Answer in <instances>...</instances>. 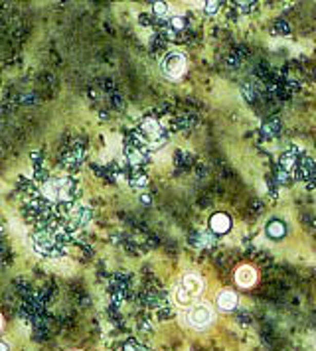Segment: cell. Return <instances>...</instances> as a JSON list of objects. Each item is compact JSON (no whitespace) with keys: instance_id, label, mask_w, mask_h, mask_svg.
Wrapping results in <instances>:
<instances>
[{"instance_id":"obj_1","label":"cell","mask_w":316,"mask_h":351,"mask_svg":"<svg viewBox=\"0 0 316 351\" xmlns=\"http://www.w3.org/2000/svg\"><path fill=\"white\" fill-rule=\"evenodd\" d=\"M203 290V280L200 275L190 272L182 276V282L176 288V302L180 306H188L192 300H196Z\"/></svg>"},{"instance_id":"obj_2","label":"cell","mask_w":316,"mask_h":351,"mask_svg":"<svg viewBox=\"0 0 316 351\" xmlns=\"http://www.w3.org/2000/svg\"><path fill=\"white\" fill-rule=\"evenodd\" d=\"M42 198L48 201H67L73 193L71 180H48L42 184Z\"/></svg>"},{"instance_id":"obj_3","label":"cell","mask_w":316,"mask_h":351,"mask_svg":"<svg viewBox=\"0 0 316 351\" xmlns=\"http://www.w3.org/2000/svg\"><path fill=\"white\" fill-rule=\"evenodd\" d=\"M214 322V310L208 302H198L194 306H190L188 312V324L196 329H203Z\"/></svg>"},{"instance_id":"obj_4","label":"cell","mask_w":316,"mask_h":351,"mask_svg":"<svg viewBox=\"0 0 316 351\" xmlns=\"http://www.w3.org/2000/svg\"><path fill=\"white\" fill-rule=\"evenodd\" d=\"M184 71H186V57L180 51L166 53L164 60H162V73L168 79H178V77L184 75Z\"/></svg>"},{"instance_id":"obj_5","label":"cell","mask_w":316,"mask_h":351,"mask_svg":"<svg viewBox=\"0 0 316 351\" xmlns=\"http://www.w3.org/2000/svg\"><path fill=\"white\" fill-rule=\"evenodd\" d=\"M140 132H142L144 140H148V142H158V138L162 136V128H160L156 119H146L140 125Z\"/></svg>"},{"instance_id":"obj_6","label":"cell","mask_w":316,"mask_h":351,"mask_svg":"<svg viewBox=\"0 0 316 351\" xmlns=\"http://www.w3.org/2000/svg\"><path fill=\"white\" fill-rule=\"evenodd\" d=\"M235 280H237V284L243 286V288H249L253 286L255 282H257V270L253 268V266H239L237 268V272H235Z\"/></svg>"},{"instance_id":"obj_7","label":"cell","mask_w":316,"mask_h":351,"mask_svg":"<svg viewBox=\"0 0 316 351\" xmlns=\"http://www.w3.org/2000/svg\"><path fill=\"white\" fill-rule=\"evenodd\" d=\"M58 243L51 239V235L48 233H36L34 235V247H36V251H40L42 255H51L53 251V247H55Z\"/></svg>"},{"instance_id":"obj_8","label":"cell","mask_w":316,"mask_h":351,"mask_svg":"<svg viewBox=\"0 0 316 351\" xmlns=\"http://www.w3.org/2000/svg\"><path fill=\"white\" fill-rule=\"evenodd\" d=\"M217 306H219V310H224V312L233 310V308L237 306V294L231 292V290L219 292V294H217Z\"/></svg>"},{"instance_id":"obj_9","label":"cell","mask_w":316,"mask_h":351,"mask_svg":"<svg viewBox=\"0 0 316 351\" xmlns=\"http://www.w3.org/2000/svg\"><path fill=\"white\" fill-rule=\"evenodd\" d=\"M229 225H231V221H229V217L226 213H215L212 217V221H210V227H212L214 233H228Z\"/></svg>"},{"instance_id":"obj_10","label":"cell","mask_w":316,"mask_h":351,"mask_svg":"<svg viewBox=\"0 0 316 351\" xmlns=\"http://www.w3.org/2000/svg\"><path fill=\"white\" fill-rule=\"evenodd\" d=\"M267 233L271 235V237H283L285 235V225L281 223V221H271L269 227H267Z\"/></svg>"},{"instance_id":"obj_11","label":"cell","mask_w":316,"mask_h":351,"mask_svg":"<svg viewBox=\"0 0 316 351\" xmlns=\"http://www.w3.org/2000/svg\"><path fill=\"white\" fill-rule=\"evenodd\" d=\"M196 247H212L214 245V237L210 235V233H198V237H196Z\"/></svg>"},{"instance_id":"obj_12","label":"cell","mask_w":316,"mask_h":351,"mask_svg":"<svg viewBox=\"0 0 316 351\" xmlns=\"http://www.w3.org/2000/svg\"><path fill=\"white\" fill-rule=\"evenodd\" d=\"M170 26H172L174 30H182V28L186 26V20H184L182 16H176V18H172V20H170Z\"/></svg>"},{"instance_id":"obj_13","label":"cell","mask_w":316,"mask_h":351,"mask_svg":"<svg viewBox=\"0 0 316 351\" xmlns=\"http://www.w3.org/2000/svg\"><path fill=\"white\" fill-rule=\"evenodd\" d=\"M154 12L158 14V16H164V14L168 12V6H166L164 2H156V4H154Z\"/></svg>"},{"instance_id":"obj_14","label":"cell","mask_w":316,"mask_h":351,"mask_svg":"<svg viewBox=\"0 0 316 351\" xmlns=\"http://www.w3.org/2000/svg\"><path fill=\"white\" fill-rule=\"evenodd\" d=\"M133 186H135V188H144V186H146V178H144V176H135V178H133Z\"/></svg>"},{"instance_id":"obj_15","label":"cell","mask_w":316,"mask_h":351,"mask_svg":"<svg viewBox=\"0 0 316 351\" xmlns=\"http://www.w3.org/2000/svg\"><path fill=\"white\" fill-rule=\"evenodd\" d=\"M217 6H219V2H206V12L208 14L217 12Z\"/></svg>"},{"instance_id":"obj_16","label":"cell","mask_w":316,"mask_h":351,"mask_svg":"<svg viewBox=\"0 0 316 351\" xmlns=\"http://www.w3.org/2000/svg\"><path fill=\"white\" fill-rule=\"evenodd\" d=\"M2 351H8V343L6 341H2Z\"/></svg>"}]
</instances>
